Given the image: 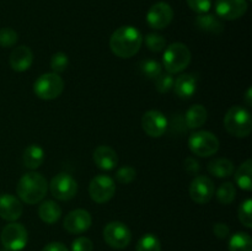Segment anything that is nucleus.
<instances>
[{"instance_id": "nucleus-1", "label": "nucleus", "mask_w": 252, "mask_h": 251, "mask_svg": "<svg viewBox=\"0 0 252 251\" xmlns=\"http://www.w3.org/2000/svg\"><path fill=\"white\" fill-rule=\"evenodd\" d=\"M142 44V33L133 26H121L111 34L110 48L120 58L127 59L133 57L139 52Z\"/></svg>"}, {"instance_id": "nucleus-2", "label": "nucleus", "mask_w": 252, "mask_h": 251, "mask_svg": "<svg viewBox=\"0 0 252 251\" xmlns=\"http://www.w3.org/2000/svg\"><path fill=\"white\" fill-rule=\"evenodd\" d=\"M48 189V184L43 175L31 171L25 174L19 180L16 192L19 198L27 204L39 203L44 198Z\"/></svg>"}, {"instance_id": "nucleus-3", "label": "nucleus", "mask_w": 252, "mask_h": 251, "mask_svg": "<svg viewBox=\"0 0 252 251\" xmlns=\"http://www.w3.org/2000/svg\"><path fill=\"white\" fill-rule=\"evenodd\" d=\"M224 127L231 135L245 138L252 130L251 115L246 108L235 105L228 110L224 117Z\"/></svg>"}, {"instance_id": "nucleus-4", "label": "nucleus", "mask_w": 252, "mask_h": 251, "mask_svg": "<svg viewBox=\"0 0 252 251\" xmlns=\"http://www.w3.org/2000/svg\"><path fill=\"white\" fill-rule=\"evenodd\" d=\"M191 63V51L189 47L180 42L170 44L164 49L162 64L169 74L181 73Z\"/></svg>"}, {"instance_id": "nucleus-5", "label": "nucleus", "mask_w": 252, "mask_h": 251, "mask_svg": "<svg viewBox=\"0 0 252 251\" xmlns=\"http://www.w3.org/2000/svg\"><path fill=\"white\" fill-rule=\"evenodd\" d=\"M63 90L64 80L56 73L42 74L33 84V93L41 100H54L62 95Z\"/></svg>"}, {"instance_id": "nucleus-6", "label": "nucleus", "mask_w": 252, "mask_h": 251, "mask_svg": "<svg viewBox=\"0 0 252 251\" xmlns=\"http://www.w3.org/2000/svg\"><path fill=\"white\" fill-rule=\"evenodd\" d=\"M189 148L194 155L208 157L219 150V139L208 130H198L189 137Z\"/></svg>"}, {"instance_id": "nucleus-7", "label": "nucleus", "mask_w": 252, "mask_h": 251, "mask_svg": "<svg viewBox=\"0 0 252 251\" xmlns=\"http://www.w3.org/2000/svg\"><path fill=\"white\" fill-rule=\"evenodd\" d=\"M103 239L106 244L116 250L126 249L132 240V233L129 228L122 221H110L103 228Z\"/></svg>"}, {"instance_id": "nucleus-8", "label": "nucleus", "mask_w": 252, "mask_h": 251, "mask_svg": "<svg viewBox=\"0 0 252 251\" xmlns=\"http://www.w3.org/2000/svg\"><path fill=\"white\" fill-rule=\"evenodd\" d=\"M1 244L6 250L20 251L27 245L29 234L22 224L11 221L4 226L1 231Z\"/></svg>"}, {"instance_id": "nucleus-9", "label": "nucleus", "mask_w": 252, "mask_h": 251, "mask_svg": "<svg viewBox=\"0 0 252 251\" xmlns=\"http://www.w3.org/2000/svg\"><path fill=\"white\" fill-rule=\"evenodd\" d=\"M49 189L52 196L59 201H70L78 193V182L69 174L61 172L52 179Z\"/></svg>"}, {"instance_id": "nucleus-10", "label": "nucleus", "mask_w": 252, "mask_h": 251, "mask_svg": "<svg viewBox=\"0 0 252 251\" xmlns=\"http://www.w3.org/2000/svg\"><path fill=\"white\" fill-rule=\"evenodd\" d=\"M116 192V185L112 177L108 175H97L89 185V193L96 203H106L110 201Z\"/></svg>"}, {"instance_id": "nucleus-11", "label": "nucleus", "mask_w": 252, "mask_h": 251, "mask_svg": "<svg viewBox=\"0 0 252 251\" xmlns=\"http://www.w3.org/2000/svg\"><path fill=\"white\" fill-rule=\"evenodd\" d=\"M174 19L172 7L167 2L159 1L153 5L147 14V22L152 29L164 30Z\"/></svg>"}, {"instance_id": "nucleus-12", "label": "nucleus", "mask_w": 252, "mask_h": 251, "mask_svg": "<svg viewBox=\"0 0 252 251\" xmlns=\"http://www.w3.org/2000/svg\"><path fill=\"white\" fill-rule=\"evenodd\" d=\"M214 192V182L207 176H196L189 185V197L198 204L208 203L213 198Z\"/></svg>"}, {"instance_id": "nucleus-13", "label": "nucleus", "mask_w": 252, "mask_h": 251, "mask_svg": "<svg viewBox=\"0 0 252 251\" xmlns=\"http://www.w3.org/2000/svg\"><path fill=\"white\" fill-rule=\"evenodd\" d=\"M167 120L160 111L150 110L143 115L142 128L149 137L159 138L164 135L167 129Z\"/></svg>"}, {"instance_id": "nucleus-14", "label": "nucleus", "mask_w": 252, "mask_h": 251, "mask_svg": "<svg viewBox=\"0 0 252 251\" xmlns=\"http://www.w3.org/2000/svg\"><path fill=\"white\" fill-rule=\"evenodd\" d=\"M91 224H93L91 214L85 209H74L69 212L63 221L64 229L70 234L85 233Z\"/></svg>"}, {"instance_id": "nucleus-15", "label": "nucleus", "mask_w": 252, "mask_h": 251, "mask_svg": "<svg viewBox=\"0 0 252 251\" xmlns=\"http://www.w3.org/2000/svg\"><path fill=\"white\" fill-rule=\"evenodd\" d=\"M217 15L223 20H238L248 11L246 0H216Z\"/></svg>"}, {"instance_id": "nucleus-16", "label": "nucleus", "mask_w": 252, "mask_h": 251, "mask_svg": "<svg viewBox=\"0 0 252 251\" xmlns=\"http://www.w3.org/2000/svg\"><path fill=\"white\" fill-rule=\"evenodd\" d=\"M22 203L19 198L10 193L0 196V217L7 221H15L21 217Z\"/></svg>"}, {"instance_id": "nucleus-17", "label": "nucleus", "mask_w": 252, "mask_h": 251, "mask_svg": "<svg viewBox=\"0 0 252 251\" xmlns=\"http://www.w3.org/2000/svg\"><path fill=\"white\" fill-rule=\"evenodd\" d=\"M94 162L96 166L105 171H111L118 164V155L115 149L108 145H98L93 154Z\"/></svg>"}, {"instance_id": "nucleus-18", "label": "nucleus", "mask_w": 252, "mask_h": 251, "mask_svg": "<svg viewBox=\"0 0 252 251\" xmlns=\"http://www.w3.org/2000/svg\"><path fill=\"white\" fill-rule=\"evenodd\" d=\"M10 66L15 71H26L33 63V53L27 46H19L12 49L9 58Z\"/></svg>"}, {"instance_id": "nucleus-19", "label": "nucleus", "mask_w": 252, "mask_h": 251, "mask_svg": "<svg viewBox=\"0 0 252 251\" xmlns=\"http://www.w3.org/2000/svg\"><path fill=\"white\" fill-rule=\"evenodd\" d=\"M175 94L180 98H189L194 95L197 89V78L193 74H181L175 79L174 88Z\"/></svg>"}, {"instance_id": "nucleus-20", "label": "nucleus", "mask_w": 252, "mask_h": 251, "mask_svg": "<svg viewBox=\"0 0 252 251\" xmlns=\"http://www.w3.org/2000/svg\"><path fill=\"white\" fill-rule=\"evenodd\" d=\"M44 157H46V154H44L43 148L39 147L38 144H30L29 147L25 148L22 161L27 169L36 170L43 164Z\"/></svg>"}, {"instance_id": "nucleus-21", "label": "nucleus", "mask_w": 252, "mask_h": 251, "mask_svg": "<svg viewBox=\"0 0 252 251\" xmlns=\"http://www.w3.org/2000/svg\"><path fill=\"white\" fill-rule=\"evenodd\" d=\"M38 216L42 221L47 224H54L61 219L62 208L57 202L47 199L43 201L38 207Z\"/></svg>"}, {"instance_id": "nucleus-22", "label": "nucleus", "mask_w": 252, "mask_h": 251, "mask_svg": "<svg viewBox=\"0 0 252 251\" xmlns=\"http://www.w3.org/2000/svg\"><path fill=\"white\" fill-rule=\"evenodd\" d=\"M208 172L218 179H225V177L231 176L235 171L234 162L226 157H218V159L212 160L208 164Z\"/></svg>"}, {"instance_id": "nucleus-23", "label": "nucleus", "mask_w": 252, "mask_h": 251, "mask_svg": "<svg viewBox=\"0 0 252 251\" xmlns=\"http://www.w3.org/2000/svg\"><path fill=\"white\" fill-rule=\"evenodd\" d=\"M206 121L207 110L203 105H199V103L191 106L185 115V125L187 126V128H192V129L202 127Z\"/></svg>"}, {"instance_id": "nucleus-24", "label": "nucleus", "mask_w": 252, "mask_h": 251, "mask_svg": "<svg viewBox=\"0 0 252 251\" xmlns=\"http://www.w3.org/2000/svg\"><path fill=\"white\" fill-rule=\"evenodd\" d=\"M196 25L199 30L208 32V33L219 34L224 31L223 22L214 15L201 14L199 16H197Z\"/></svg>"}, {"instance_id": "nucleus-25", "label": "nucleus", "mask_w": 252, "mask_h": 251, "mask_svg": "<svg viewBox=\"0 0 252 251\" xmlns=\"http://www.w3.org/2000/svg\"><path fill=\"white\" fill-rule=\"evenodd\" d=\"M235 184L244 191L252 189V160L248 159L245 162L239 166L236 171H234Z\"/></svg>"}, {"instance_id": "nucleus-26", "label": "nucleus", "mask_w": 252, "mask_h": 251, "mask_svg": "<svg viewBox=\"0 0 252 251\" xmlns=\"http://www.w3.org/2000/svg\"><path fill=\"white\" fill-rule=\"evenodd\" d=\"M229 251H252V239L248 233L239 231L229 240Z\"/></svg>"}, {"instance_id": "nucleus-27", "label": "nucleus", "mask_w": 252, "mask_h": 251, "mask_svg": "<svg viewBox=\"0 0 252 251\" xmlns=\"http://www.w3.org/2000/svg\"><path fill=\"white\" fill-rule=\"evenodd\" d=\"M135 251H161V243L154 234H145L137 243Z\"/></svg>"}, {"instance_id": "nucleus-28", "label": "nucleus", "mask_w": 252, "mask_h": 251, "mask_svg": "<svg viewBox=\"0 0 252 251\" xmlns=\"http://www.w3.org/2000/svg\"><path fill=\"white\" fill-rule=\"evenodd\" d=\"M140 71L147 79L155 80L162 73V66L155 59H145L140 63Z\"/></svg>"}, {"instance_id": "nucleus-29", "label": "nucleus", "mask_w": 252, "mask_h": 251, "mask_svg": "<svg viewBox=\"0 0 252 251\" xmlns=\"http://www.w3.org/2000/svg\"><path fill=\"white\" fill-rule=\"evenodd\" d=\"M236 188L233 182H224L217 191V198L221 204H230L235 199Z\"/></svg>"}, {"instance_id": "nucleus-30", "label": "nucleus", "mask_w": 252, "mask_h": 251, "mask_svg": "<svg viewBox=\"0 0 252 251\" xmlns=\"http://www.w3.org/2000/svg\"><path fill=\"white\" fill-rule=\"evenodd\" d=\"M143 41L147 44L148 49H150L152 52H155V53H159V52L164 51L166 48V41L159 33H148Z\"/></svg>"}, {"instance_id": "nucleus-31", "label": "nucleus", "mask_w": 252, "mask_h": 251, "mask_svg": "<svg viewBox=\"0 0 252 251\" xmlns=\"http://www.w3.org/2000/svg\"><path fill=\"white\" fill-rule=\"evenodd\" d=\"M69 65V58L64 52H57L51 58V68L53 73L61 74L66 70Z\"/></svg>"}, {"instance_id": "nucleus-32", "label": "nucleus", "mask_w": 252, "mask_h": 251, "mask_svg": "<svg viewBox=\"0 0 252 251\" xmlns=\"http://www.w3.org/2000/svg\"><path fill=\"white\" fill-rule=\"evenodd\" d=\"M19 41V34L11 27H2L0 29V46L4 48L14 47Z\"/></svg>"}, {"instance_id": "nucleus-33", "label": "nucleus", "mask_w": 252, "mask_h": 251, "mask_svg": "<svg viewBox=\"0 0 252 251\" xmlns=\"http://www.w3.org/2000/svg\"><path fill=\"white\" fill-rule=\"evenodd\" d=\"M239 219L246 228H252V199L248 198L239 207Z\"/></svg>"}, {"instance_id": "nucleus-34", "label": "nucleus", "mask_w": 252, "mask_h": 251, "mask_svg": "<svg viewBox=\"0 0 252 251\" xmlns=\"http://www.w3.org/2000/svg\"><path fill=\"white\" fill-rule=\"evenodd\" d=\"M175 79L172 76V74L165 73L160 74L157 79H155V88L159 91L160 94H166L174 88Z\"/></svg>"}, {"instance_id": "nucleus-35", "label": "nucleus", "mask_w": 252, "mask_h": 251, "mask_svg": "<svg viewBox=\"0 0 252 251\" xmlns=\"http://www.w3.org/2000/svg\"><path fill=\"white\" fill-rule=\"evenodd\" d=\"M116 180L121 184L128 185L130 182H133L137 177V171H135L134 167L132 166H122L116 171Z\"/></svg>"}, {"instance_id": "nucleus-36", "label": "nucleus", "mask_w": 252, "mask_h": 251, "mask_svg": "<svg viewBox=\"0 0 252 251\" xmlns=\"http://www.w3.org/2000/svg\"><path fill=\"white\" fill-rule=\"evenodd\" d=\"M189 9L197 14H207L212 7V0H186Z\"/></svg>"}, {"instance_id": "nucleus-37", "label": "nucleus", "mask_w": 252, "mask_h": 251, "mask_svg": "<svg viewBox=\"0 0 252 251\" xmlns=\"http://www.w3.org/2000/svg\"><path fill=\"white\" fill-rule=\"evenodd\" d=\"M94 244L93 241L85 236H80V238L75 239L71 244V251H93Z\"/></svg>"}, {"instance_id": "nucleus-38", "label": "nucleus", "mask_w": 252, "mask_h": 251, "mask_svg": "<svg viewBox=\"0 0 252 251\" xmlns=\"http://www.w3.org/2000/svg\"><path fill=\"white\" fill-rule=\"evenodd\" d=\"M213 233L218 239H225L230 234V229L225 223H216L213 225Z\"/></svg>"}, {"instance_id": "nucleus-39", "label": "nucleus", "mask_w": 252, "mask_h": 251, "mask_svg": "<svg viewBox=\"0 0 252 251\" xmlns=\"http://www.w3.org/2000/svg\"><path fill=\"white\" fill-rule=\"evenodd\" d=\"M184 167H185V170L189 172V174L196 175L197 172L199 171V162L197 161L194 157H186V159H185Z\"/></svg>"}, {"instance_id": "nucleus-40", "label": "nucleus", "mask_w": 252, "mask_h": 251, "mask_svg": "<svg viewBox=\"0 0 252 251\" xmlns=\"http://www.w3.org/2000/svg\"><path fill=\"white\" fill-rule=\"evenodd\" d=\"M42 251H69V250L64 244L58 243V241H54V243L47 244Z\"/></svg>"}, {"instance_id": "nucleus-41", "label": "nucleus", "mask_w": 252, "mask_h": 251, "mask_svg": "<svg viewBox=\"0 0 252 251\" xmlns=\"http://www.w3.org/2000/svg\"><path fill=\"white\" fill-rule=\"evenodd\" d=\"M251 94H252V89L249 88L248 91H246V96H245V102H246V105L249 106V107H250V106L252 105V96H251Z\"/></svg>"}]
</instances>
